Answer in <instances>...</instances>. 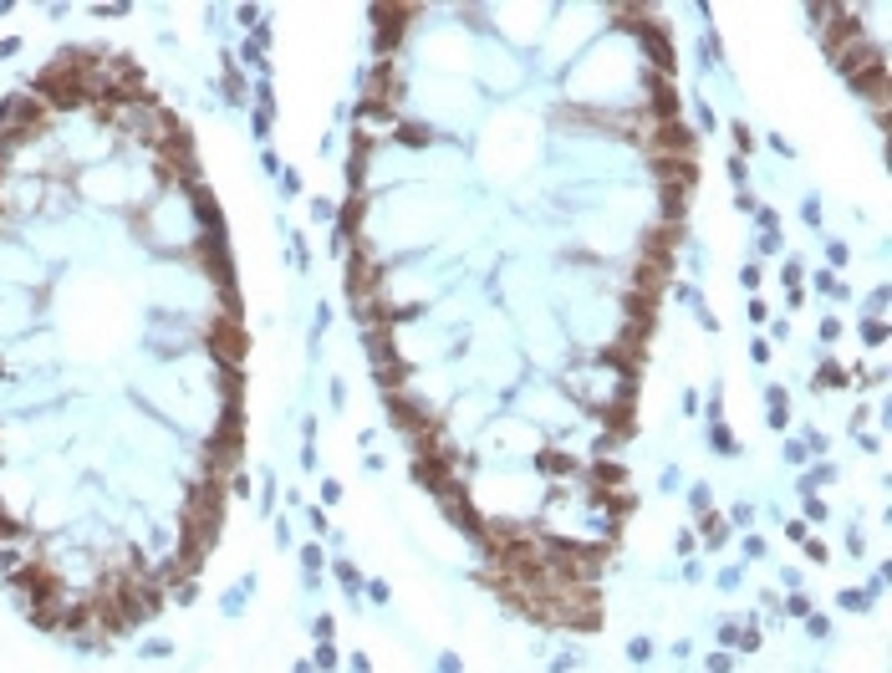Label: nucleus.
Wrapping results in <instances>:
<instances>
[{
  "label": "nucleus",
  "instance_id": "1",
  "mask_svg": "<svg viewBox=\"0 0 892 673\" xmlns=\"http://www.w3.org/2000/svg\"><path fill=\"white\" fill-rule=\"evenodd\" d=\"M204 342L215 347V358L225 362V367H240V362H245V347H251L245 342V327L235 322V312L215 316V322L204 327Z\"/></svg>",
  "mask_w": 892,
  "mask_h": 673
},
{
  "label": "nucleus",
  "instance_id": "2",
  "mask_svg": "<svg viewBox=\"0 0 892 673\" xmlns=\"http://www.w3.org/2000/svg\"><path fill=\"white\" fill-rule=\"evenodd\" d=\"M388 413H393V423L403 429V434H413V438H428L434 434V419L423 413L413 398H403V393H388Z\"/></svg>",
  "mask_w": 892,
  "mask_h": 673
},
{
  "label": "nucleus",
  "instance_id": "3",
  "mask_svg": "<svg viewBox=\"0 0 892 673\" xmlns=\"http://www.w3.org/2000/svg\"><path fill=\"white\" fill-rule=\"evenodd\" d=\"M668 154H674V158H693V154H699V143H693V133L684 123H663L653 133V158H668Z\"/></svg>",
  "mask_w": 892,
  "mask_h": 673
},
{
  "label": "nucleus",
  "instance_id": "4",
  "mask_svg": "<svg viewBox=\"0 0 892 673\" xmlns=\"http://www.w3.org/2000/svg\"><path fill=\"white\" fill-rule=\"evenodd\" d=\"M347 286H352L358 306L367 301V291H377V266L367 261V255H358V261H352V276H347Z\"/></svg>",
  "mask_w": 892,
  "mask_h": 673
},
{
  "label": "nucleus",
  "instance_id": "5",
  "mask_svg": "<svg viewBox=\"0 0 892 673\" xmlns=\"http://www.w3.org/2000/svg\"><path fill=\"white\" fill-rule=\"evenodd\" d=\"M663 276H668V255H648V261L638 266V291L658 297V286H663Z\"/></svg>",
  "mask_w": 892,
  "mask_h": 673
},
{
  "label": "nucleus",
  "instance_id": "6",
  "mask_svg": "<svg viewBox=\"0 0 892 673\" xmlns=\"http://www.w3.org/2000/svg\"><path fill=\"white\" fill-rule=\"evenodd\" d=\"M653 112L663 118V123H674V118H678V97H674V87H668V82H658V87H653Z\"/></svg>",
  "mask_w": 892,
  "mask_h": 673
},
{
  "label": "nucleus",
  "instance_id": "7",
  "mask_svg": "<svg viewBox=\"0 0 892 673\" xmlns=\"http://www.w3.org/2000/svg\"><path fill=\"white\" fill-rule=\"evenodd\" d=\"M592 474H596V485H623V480H627L617 459H596V465H592Z\"/></svg>",
  "mask_w": 892,
  "mask_h": 673
},
{
  "label": "nucleus",
  "instance_id": "8",
  "mask_svg": "<svg viewBox=\"0 0 892 673\" xmlns=\"http://www.w3.org/2000/svg\"><path fill=\"white\" fill-rule=\"evenodd\" d=\"M398 138H403L408 148H423V143H428V128H423V123H403V128H398Z\"/></svg>",
  "mask_w": 892,
  "mask_h": 673
},
{
  "label": "nucleus",
  "instance_id": "9",
  "mask_svg": "<svg viewBox=\"0 0 892 673\" xmlns=\"http://www.w3.org/2000/svg\"><path fill=\"white\" fill-rule=\"evenodd\" d=\"M770 423H775V429L785 423V393L781 388H770Z\"/></svg>",
  "mask_w": 892,
  "mask_h": 673
},
{
  "label": "nucleus",
  "instance_id": "10",
  "mask_svg": "<svg viewBox=\"0 0 892 673\" xmlns=\"http://www.w3.org/2000/svg\"><path fill=\"white\" fill-rule=\"evenodd\" d=\"M21 536V520H11L5 510H0V541H16Z\"/></svg>",
  "mask_w": 892,
  "mask_h": 673
},
{
  "label": "nucleus",
  "instance_id": "11",
  "mask_svg": "<svg viewBox=\"0 0 892 673\" xmlns=\"http://www.w3.org/2000/svg\"><path fill=\"white\" fill-rule=\"evenodd\" d=\"M541 465H546V474H566V459L561 455H541Z\"/></svg>",
  "mask_w": 892,
  "mask_h": 673
}]
</instances>
